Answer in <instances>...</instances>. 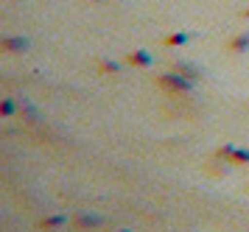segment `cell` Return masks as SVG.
I'll return each instance as SVG.
<instances>
[{
  "instance_id": "6da1fadb",
  "label": "cell",
  "mask_w": 249,
  "mask_h": 232,
  "mask_svg": "<svg viewBox=\"0 0 249 232\" xmlns=\"http://www.w3.org/2000/svg\"><path fill=\"white\" fill-rule=\"evenodd\" d=\"M160 84L168 89V92H174V95H185V92H191L193 89V81L191 78H185L182 73H165V76H160Z\"/></svg>"
},
{
  "instance_id": "7a4b0ae2",
  "label": "cell",
  "mask_w": 249,
  "mask_h": 232,
  "mask_svg": "<svg viewBox=\"0 0 249 232\" xmlns=\"http://www.w3.org/2000/svg\"><path fill=\"white\" fill-rule=\"evenodd\" d=\"M129 62H132V65H140V67H148L151 65V56H148L146 51H135V54H129Z\"/></svg>"
},
{
  "instance_id": "3957f363",
  "label": "cell",
  "mask_w": 249,
  "mask_h": 232,
  "mask_svg": "<svg viewBox=\"0 0 249 232\" xmlns=\"http://www.w3.org/2000/svg\"><path fill=\"white\" fill-rule=\"evenodd\" d=\"M101 218L98 215H79V227H84V230H95V227H101Z\"/></svg>"
},
{
  "instance_id": "277c9868",
  "label": "cell",
  "mask_w": 249,
  "mask_h": 232,
  "mask_svg": "<svg viewBox=\"0 0 249 232\" xmlns=\"http://www.w3.org/2000/svg\"><path fill=\"white\" fill-rule=\"evenodd\" d=\"M174 70H177V73H182L185 78H191V81H196V78H199V70H196V67H191V65H185V62H179Z\"/></svg>"
},
{
  "instance_id": "5b68a950",
  "label": "cell",
  "mask_w": 249,
  "mask_h": 232,
  "mask_svg": "<svg viewBox=\"0 0 249 232\" xmlns=\"http://www.w3.org/2000/svg\"><path fill=\"white\" fill-rule=\"evenodd\" d=\"M65 221H68V215H51V218H45L39 227H42V230H53V227H62Z\"/></svg>"
},
{
  "instance_id": "8992f818",
  "label": "cell",
  "mask_w": 249,
  "mask_h": 232,
  "mask_svg": "<svg viewBox=\"0 0 249 232\" xmlns=\"http://www.w3.org/2000/svg\"><path fill=\"white\" fill-rule=\"evenodd\" d=\"M230 162H232V165H247V162H249V151L235 148V151H232V157H230Z\"/></svg>"
},
{
  "instance_id": "52a82bcc",
  "label": "cell",
  "mask_w": 249,
  "mask_h": 232,
  "mask_svg": "<svg viewBox=\"0 0 249 232\" xmlns=\"http://www.w3.org/2000/svg\"><path fill=\"white\" fill-rule=\"evenodd\" d=\"M3 48H6V51H25V48H28V42H25V39H6V42H3Z\"/></svg>"
},
{
  "instance_id": "ba28073f",
  "label": "cell",
  "mask_w": 249,
  "mask_h": 232,
  "mask_svg": "<svg viewBox=\"0 0 249 232\" xmlns=\"http://www.w3.org/2000/svg\"><path fill=\"white\" fill-rule=\"evenodd\" d=\"M14 112H17L14 101H3V107H0V115H3V118H12Z\"/></svg>"
},
{
  "instance_id": "9c48e42d",
  "label": "cell",
  "mask_w": 249,
  "mask_h": 232,
  "mask_svg": "<svg viewBox=\"0 0 249 232\" xmlns=\"http://www.w3.org/2000/svg\"><path fill=\"white\" fill-rule=\"evenodd\" d=\"M232 151H235V145H221V148L215 151V157H218V160H227V162H230V157H232Z\"/></svg>"
},
{
  "instance_id": "30bf717a",
  "label": "cell",
  "mask_w": 249,
  "mask_h": 232,
  "mask_svg": "<svg viewBox=\"0 0 249 232\" xmlns=\"http://www.w3.org/2000/svg\"><path fill=\"white\" fill-rule=\"evenodd\" d=\"M247 48H249V36H238L232 42V51H247Z\"/></svg>"
},
{
  "instance_id": "8fae6325",
  "label": "cell",
  "mask_w": 249,
  "mask_h": 232,
  "mask_svg": "<svg viewBox=\"0 0 249 232\" xmlns=\"http://www.w3.org/2000/svg\"><path fill=\"white\" fill-rule=\"evenodd\" d=\"M23 118H25L28 123H36V112L31 109V107H25V109H23Z\"/></svg>"
},
{
  "instance_id": "7c38bea8",
  "label": "cell",
  "mask_w": 249,
  "mask_h": 232,
  "mask_svg": "<svg viewBox=\"0 0 249 232\" xmlns=\"http://www.w3.org/2000/svg\"><path fill=\"white\" fill-rule=\"evenodd\" d=\"M185 39H188L185 34H177V36H168L165 42H168V45H182V42H185Z\"/></svg>"
},
{
  "instance_id": "4fadbf2b",
  "label": "cell",
  "mask_w": 249,
  "mask_h": 232,
  "mask_svg": "<svg viewBox=\"0 0 249 232\" xmlns=\"http://www.w3.org/2000/svg\"><path fill=\"white\" fill-rule=\"evenodd\" d=\"M101 70H104V73H115L118 67H115V65H109V62H107V65H101Z\"/></svg>"
}]
</instances>
